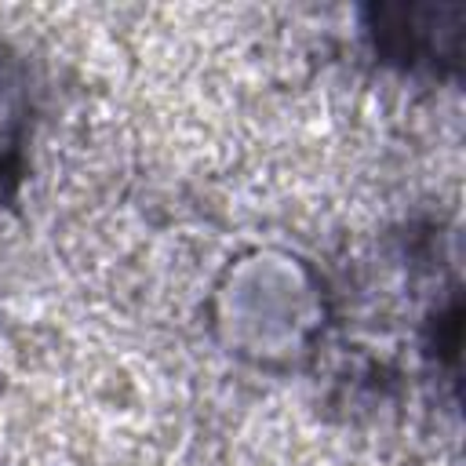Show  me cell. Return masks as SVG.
Masks as SVG:
<instances>
[{"mask_svg": "<svg viewBox=\"0 0 466 466\" xmlns=\"http://www.w3.org/2000/svg\"><path fill=\"white\" fill-rule=\"evenodd\" d=\"M29 87L22 69L0 55V189L18 178L29 142Z\"/></svg>", "mask_w": 466, "mask_h": 466, "instance_id": "3", "label": "cell"}, {"mask_svg": "<svg viewBox=\"0 0 466 466\" xmlns=\"http://www.w3.org/2000/svg\"><path fill=\"white\" fill-rule=\"evenodd\" d=\"M204 309L211 339L233 360L262 371L302 364L328 328L320 273L284 248H248L229 258Z\"/></svg>", "mask_w": 466, "mask_h": 466, "instance_id": "1", "label": "cell"}, {"mask_svg": "<svg viewBox=\"0 0 466 466\" xmlns=\"http://www.w3.org/2000/svg\"><path fill=\"white\" fill-rule=\"evenodd\" d=\"M462 4H375L368 7L364 36L371 51L415 76H451L462 62Z\"/></svg>", "mask_w": 466, "mask_h": 466, "instance_id": "2", "label": "cell"}]
</instances>
